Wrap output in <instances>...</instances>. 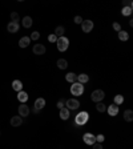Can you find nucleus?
Returning <instances> with one entry per match:
<instances>
[{"mask_svg": "<svg viewBox=\"0 0 133 149\" xmlns=\"http://www.w3.org/2000/svg\"><path fill=\"white\" fill-rule=\"evenodd\" d=\"M60 117L61 120H68L69 119V109H66L65 107L60 109Z\"/></svg>", "mask_w": 133, "mask_h": 149, "instance_id": "17", "label": "nucleus"}, {"mask_svg": "<svg viewBox=\"0 0 133 149\" xmlns=\"http://www.w3.org/2000/svg\"><path fill=\"white\" fill-rule=\"evenodd\" d=\"M107 111H108V113H109V116H116V114L118 113V105H116V104L109 105Z\"/></svg>", "mask_w": 133, "mask_h": 149, "instance_id": "11", "label": "nucleus"}, {"mask_svg": "<svg viewBox=\"0 0 133 149\" xmlns=\"http://www.w3.org/2000/svg\"><path fill=\"white\" fill-rule=\"evenodd\" d=\"M65 80L68 82H76L77 81V75H75L73 72H71V73H66V76H65Z\"/></svg>", "mask_w": 133, "mask_h": 149, "instance_id": "18", "label": "nucleus"}, {"mask_svg": "<svg viewBox=\"0 0 133 149\" xmlns=\"http://www.w3.org/2000/svg\"><path fill=\"white\" fill-rule=\"evenodd\" d=\"M68 67V61L65 59H59L57 60V68H60V69H66Z\"/></svg>", "mask_w": 133, "mask_h": 149, "instance_id": "21", "label": "nucleus"}, {"mask_svg": "<svg viewBox=\"0 0 133 149\" xmlns=\"http://www.w3.org/2000/svg\"><path fill=\"white\" fill-rule=\"evenodd\" d=\"M79 107H80V103L76 98H69V100L65 101V108L69 109V111H76Z\"/></svg>", "mask_w": 133, "mask_h": 149, "instance_id": "5", "label": "nucleus"}, {"mask_svg": "<svg viewBox=\"0 0 133 149\" xmlns=\"http://www.w3.org/2000/svg\"><path fill=\"white\" fill-rule=\"evenodd\" d=\"M113 101H114L116 105H121L124 103V96L123 95H116L114 98H113Z\"/></svg>", "mask_w": 133, "mask_h": 149, "instance_id": "25", "label": "nucleus"}, {"mask_svg": "<svg viewBox=\"0 0 133 149\" xmlns=\"http://www.w3.org/2000/svg\"><path fill=\"white\" fill-rule=\"evenodd\" d=\"M75 23H76V24H81V23H82V19L80 17V16H76V17H75Z\"/></svg>", "mask_w": 133, "mask_h": 149, "instance_id": "34", "label": "nucleus"}, {"mask_svg": "<svg viewBox=\"0 0 133 149\" xmlns=\"http://www.w3.org/2000/svg\"><path fill=\"white\" fill-rule=\"evenodd\" d=\"M21 123H23V120L19 116H13V117L11 119V125H12V127H20Z\"/></svg>", "mask_w": 133, "mask_h": 149, "instance_id": "16", "label": "nucleus"}, {"mask_svg": "<svg viewBox=\"0 0 133 149\" xmlns=\"http://www.w3.org/2000/svg\"><path fill=\"white\" fill-rule=\"evenodd\" d=\"M29 43H31V39H29L28 36H24V37L20 39L19 47H20V48H27V47L29 45Z\"/></svg>", "mask_w": 133, "mask_h": 149, "instance_id": "12", "label": "nucleus"}, {"mask_svg": "<svg viewBox=\"0 0 133 149\" xmlns=\"http://www.w3.org/2000/svg\"><path fill=\"white\" fill-rule=\"evenodd\" d=\"M29 114V107L26 104H21L19 107V116L20 117H27Z\"/></svg>", "mask_w": 133, "mask_h": 149, "instance_id": "8", "label": "nucleus"}, {"mask_svg": "<svg viewBox=\"0 0 133 149\" xmlns=\"http://www.w3.org/2000/svg\"><path fill=\"white\" fill-rule=\"evenodd\" d=\"M88 119H89L88 112H80V113L76 116V119H75L76 125H84V124H87Z\"/></svg>", "mask_w": 133, "mask_h": 149, "instance_id": "4", "label": "nucleus"}, {"mask_svg": "<svg viewBox=\"0 0 133 149\" xmlns=\"http://www.w3.org/2000/svg\"><path fill=\"white\" fill-rule=\"evenodd\" d=\"M71 93L73 96H81L84 93V85L80 84V82H73L72 87H71Z\"/></svg>", "mask_w": 133, "mask_h": 149, "instance_id": "2", "label": "nucleus"}, {"mask_svg": "<svg viewBox=\"0 0 133 149\" xmlns=\"http://www.w3.org/2000/svg\"><path fill=\"white\" fill-rule=\"evenodd\" d=\"M45 107V100L44 98H41V97H39V98H36L35 100V109H43Z\"/></svg>", "mask_w": 133, "mask_h": 149, "instance_id": "13", "label": "nucleus"}, {"mask_svg": "<svg viewBox=\"0 0 133 149\" xmlns=\"http://www.w3.org/2000/svg\"><path fill=\"white\" fill-rule=\"evenodd\" d=\"M104 97H105V93L101 89H96V91L92 92V95H91L92 101H95V103H101L103 100H104Z\"/></svg>", "mask_w": 133, "mask_h": 149, "instance_id": "3", "label": "nucleus"}, {"mask_svg": "<svg viewBox=\"0 0 133 149\" xmlns=\"http://www.w3.org/2000/svg\"><path fill=\"white\" fill-rule=\"evenodd\" d=\"M93 27H95V24H93L92 20H82V23H81V29H82V32H85V33H89V32L93 29Z\"/></svg>", "mask_w": 133, "mask_h": 149, "instance_id": "6", "label": "nucleus"}, {"mask_svg": "<svg viewBox=\"0 0 133 149\" xmlns=\"http://www.w3.org/2000/svg\"><path fill=\"white\" fill-rule=\"evenodd\" d=\"M32 19L31 17H29V16H26V17H24V19H23V26L26 27V28H29V27L32 26Z\"/></svg>", "mask_w": 133, "mask_h": 149, "instance_id": "23", "label": "nucleus"}, {"mask_svg": "<svg viewBox=\"0 0 133 149\" xmlns=\"http://www.w3.org/2000/svg\"><path fill=\"white\" fill-rule=\"evenodd\" d=\"M124 119L125 121H132L133 120V112L130 109H127V111L124 112Z\"/></svg>", "mask_w": 133, "mask_h": 149, "instance_id": "22", "label": "nucleus"}, {"mask_svg": "<svg viewBox=\"0 0 133 149\" xmlns=\"http://www.w3.org/2000/svg\"><path fill=\"white\" fill-rule=\"evenodd\" d=\"M48 40L51 41V43H56V41H57L56 35H55V33H53V35H49V36H48Z\"/></svg>", "mask_w": 133, "mask_h": 149, "instance_id": "30", "label": "nucleus"}, {"mask_svg": "<svg viewBox=\"0 0 133 149\" xmlns=\"http://www.w3.org/2000/svg\"><path fill=\"white\" fill-rule=\"evenodd\" d=\"M121 13H123L124 16H130L132 15V8H130V7H124Z\"/></svg>", "mask_w": 133, "mask_h": 149, "instance_id": "26", "label": "nucleus"}, {"mask_svg": "<svg viewBox=\"0 0 133 149\" xmlns=\"http://www.w3.org/2000/svg\"><path fill=\"white\" fill-rule=\"evenodd\" d=\"M96 109H97L98 112H105L107 111V105L105 104H103V103H97V105H96Z\"/></svg>", "mask_w": 133, "mask_h": 149, "instance_id": "27", "label": "nucleus"}, {"mask_svg": "<svg viewBox=\"0 0 133 149\" xmlns=\"http://www.w3.org/2000/svg\"><path fill=\"white\" fill-rule=\"evenodd\" d=\"M88 81H89V76L85 75V73H81V75L77 76V82H80V84H85Z\"/></svg>", "mask_w": 133, "mask_h": 149, "instance_id": "19", "label": "nucleus"}, {"mask_svg": "<svg viewBox=\"0 0 133 149\" xmlns=\"http://www.w3.org/2000/svg\"><path fill=\"white\" fill-rule=\"evenodd\" d=\"M17 100H19L20 103H24L28 100V93L27 92H24V91H20V92H17Z\"/></svg>", "mask_w": 133, "mask_h": 149, "instance_id": "15", "label": "nucleus"}, {"mask_svg": "<svg viewBox=\"0 0 133 149\" xmlns=\"http://www.w3.org/2000/svg\"><path fill=\"white\" fill-rule=\"evenodd\" d=\"M39 37H40V33H39L37 31H35V32H32V35H31V40H39Z\"/></svg>", "mask_w": 133, "mask_h": 149, "instance_id": "29", "label": "nucleus"}, {"mask_svg": "<svg viewBox=\"0 0 133 149\" xmlns=\"http://www.w3.org/2000/svg\"><path fill=\"white\" fill-rule=\"evenodd\" d=\"M123 6L124 7H130V8H132V1H130V0H124Z\"/></svg>", "mask_w": 133, "mask_h": 149, "instance_id": "33", "label": "nucleus"}, {"mask_svg": "<svg viewBox=\"0 0 133 149\" xmlns=\"http://www.w3.org/2000/svg\"><path fill=\"white\" fill-rule=\"evenodd\" d=\"M56 44H57V49H59L60 52H64V51L68 49V47H69V40H68L65 36H63V37H57Z\"/></svg>", "mask_w": 133, "mask_h": 149, "instance_id": "1", "label": "nucleus"}, {"mask_svg": "<svg viewBox=\"0 0 133 149\" xmlns=\"http://www.w3.org/2000/svg\"><path fill=\"white\" fill-rule=\"evenodd\" d=\"M32 51L35 55H44L45 53V47L43 44H35L33 48H32Z\"/></svg>", "mask_w": 133, "mask_h": 149, "instance_id": "9", "label": "nucleus"}, {"mask_svg": "<svg viewBox=\"0 0 133 149\" xmlns=\"http://www.w3.org/2000/svg\"><path fill=\"white\" fill-rule=\"evenodd\" d=\"M118 39H120L121 41H127L128 39H129V35H128V32L120 31V32H118Z\"/></svg>", "mask_w": 133, "mask_h": 149, "instance_id": "24", "label": "nucleus"}, {"mask_svg": "<svg viewBox=\"0 0 133 149\" xmlns=\"http://www.w3.org/2000/svg\"><path fill=\"white\" fill-rule=\"evenodd\" d=\"M57 108H59V109L64 108V101H63V100H60V101L57 103Z\"/></svg>", "mask_w": 133, "mask_h": 149, "instance_id": "35", "label": "nucleus"}, {"mask_svg": "<svg viewBox=\"0 0 133 149\" xmlns=\"http://www.w3.org/2000/svg\"><path fill=\"white\" fill-rule=\"evenodd\" d=\"M64 33H65V28L61 26L56 27V29H55V35H56V37H63Z\"/></svg>", "mask_w": 133, "mask_h": 149, "instance_id": "20", "label": "nucleus"}, {"mask_svg": "<svg viewBox=\"0 0 133 149\" xmlns=\"http://www.w3.org/2000/svg\"><path fill=\"white\" fill-rule=\"evenodd\" d=\"M104 140H105L104 134H98V136H96V141H98V143H103Z\"/></svg>", "mask_w": 133, "mask_h": 149, "instance_id": "32", "label": "nucleus"}, {"mask_svg": "<svg viewBox=\"0 0 133 149\" xmlns=\"http://www.w3.org/2000/svg\"><path fill=\"white\" fill-rule=\"evenodd\" d=\"M112 27H113L114 31H117V32H120V31H121V26L118 24V23H113V26H112Z\"/></svg>", "mask_w": 133, "mask_h": 149, "instance_id": "31", "label": "nucleus"}, {"mask_svg": "<svg viewBox=\"0 0 133 149\" xmlns=\"http://www.w3.org/2000/svg\"><path fill=\"white\" fill-rule=\"evenodd\" d=\"M12 88H13V91H16V92H20V91H23V82L20 81V80H13Z\"/></svg>", "mask_w": 133, "mask_h": 149, "instance_id": "14", "label": "nucleus"}, {"mask_svg": "<svg viewBox=\"0 0 133 149\" xmlns=\"http://www.w3.org/2000/svg\"><path fill=\"white\" fill-rule=\"evenodd\" d=\"M93 149H103L101 144H93Z\"/></svg>", "mask_w": 133, "mask_h": 149, "instance_id": "36", "label": "nucleus"}, {"mask_svg": "<svg viewBox=\"0 0 133 149\" xmlns=\"http://www.w3.org/2000/svg\"><path fill=\"white\" fill-rule=\"evenodd\" d=\"M11 19H12V21L17 23V21H19V13H17V12H12V13H11Z\"/></svg>", "mask_w": 133, "mask_h": 149, "instance_id": "28", "label": "nucleus"}, {"mask_svg": "<svg viewBox=\"0 0 133 149\" xmlns=\"http://www.w3.org/2000/svg\"><path fill=\"white\" fill-rule=\"evenodd\" d=\"M82 139H84V143H85L87 145H93V144H96V136H93L92 133H85Z\"/></svg>", "mask_w": 133, "mask_h": 149, "instance_id": "7", "label": "nucleus"}, {"mask_svg": "<svg viewBox=\"0 0 133 149\" xmlns=\"http://www.w3.org/2000/svg\"><path fill=\"white\" fill-rule=\"evenodd\" d=\"M7 29H8V32H11V33H16V32L19 31V23H15V21L8 23Z\"/></svg>", "mask_w": 133, "mask_h": 149, "instance_id": "10", "label": "nucleus"}]
</instances>
